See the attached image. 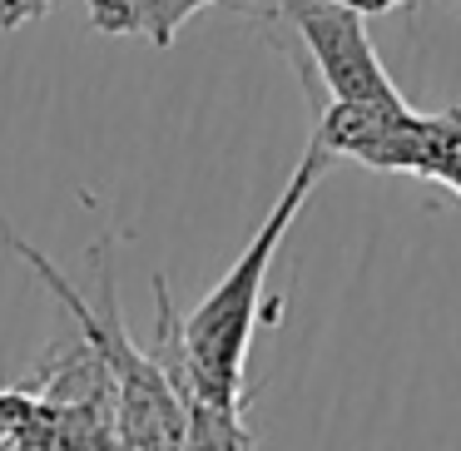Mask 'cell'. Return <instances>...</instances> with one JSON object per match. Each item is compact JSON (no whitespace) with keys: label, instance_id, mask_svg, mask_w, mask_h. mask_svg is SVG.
<instances>
[{"label":"cell","instance_id":"cell-1","mask_svg":"<svg viewBox=\"0 0 461 451\" xmlns=\"http://www.w3.org/2000/svg\"><path fill=\"white\" fill-rule=\"evenodd\" d=\"M328 164H332V154L308 140V149H303L298 169L288 174V184H283L278 203L268 209V219L258 223V233L243 243L233 268L213 283L209 298H203L189 318L174 312L169 283H164V273H154V312H159V322H154V347L149 352H154V362L169 372L179 397L249 401L243 372H249L253 338H258V328L273 322V312H278V298H263L268 268H273V258H278L288 229L298 223V213L308 209L312 189L322 184Z\"/></svg>","mask_w":461,"mask_h":451},{"label":"cell","instance_id":"cell-2","mask_svg":"<svg viewBox=\"0 0 461 451\" xmlns=\"http://www.w3.org/2000/svg\"><path fill=\"white\" fill-rule=\"evenodd\" d=\"M258 5L268 35L298 65L303 85L322 95L318 104H362V110L407 104L362 25L367 15L338 0H258Z\"/></svg>","mask_w":461,"mask_h":451},{"label":"cell","instance_id":"cell-3","mask_svg":"<svg viewBox=\"0 0 461 451\" xmlns=\"http://www.w3.org/2000/svg\"><path fill=\"white\" fill-rule=\"evenodd\" d=\"M219 0H85V15L100 35L114 41H144L154 50H169L179 31L199 11H209Z\"/></svg>","mask_w":461,"mask_h":451},{"label":"cell","instance_id":"cell-4","mask_svg":"<svg viewBox=\"0 0 461 451\" xmlns=\"http://www.w3.org/2000/svg\"><path fill=\"white\" fill-rule=\"evenodd\" d=\"M179 401H184L179 451H253L249 401H209V397H179Z\"/></svg>","mask_w":461,"mask_h":451},{"label":"cell","instance_id":"cell-5","mask_svg":"<svg viewBox=\"0 0 461 451\" xmlns=\"http://www.w3.org/2000/svg\"><path fill=\"white\" fill-rule=\"evenodd\" d=\"M55 0H0V31H21V25L41 21Z\"/></svg>","mask_w":461,"mask_h":451},{"label":"cell","instance_id":"cell-6","mask_svg":"<svg viewBox=\"0 0 461 451\" xmlns=\"http://www.w3.org/2000/svg\"><path fill=\"white\" fill-rule=\"evenodd\" d=\"M338 5H348V11H357V15H392V11H402V5H411V0H338Z\"/></svg>","mask_w":461,"mask_h":451}]
</instances>
